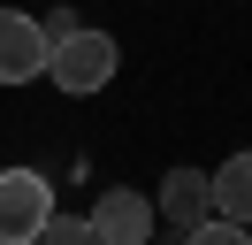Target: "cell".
Returning a JSON list of instances; mask_svg holds the SVG:
<instances>
[{"label": "cell", "instance_id": "8", "mask_svg": "<svg viewBox=\"0 0 252 245\" xmlns=\"http://www.w3.org/2000/svg\"><path fill=\"white\" fill-rule=\"evenodd\" d=\"M184 245H252L245 222H221V214H206L199 230H184Z\"/></svg>", "mask_w": 252, "mask_h": 245}, {"label": "cell", "instance_id": "6", "mask_svg": "<svg viewBox=\"0 0 252 245\" xmlns=\"http://www.w3.org/2000/svg\"><path fill=\"white\" fill-rule=\"evenodd\" d=\"M206 192H214L221 222H245L252 230V153H229L221 168H206Z\"/></svg>", "mask_w": 252, "mask_h": 245}, {"label": "cell", "instance_id": "9", "mask_svg": "<svg viewBox=\"0 0 252 245\" xmlns=\"http://www.w3.org/2000/svg\"><path fill=\"white\" fill-rule=\"evenodd\" d=\"M69 31H77V15H69V8H46V46H54V39H69Z\"/></svg>", "mask_w": 252, "mask_h": 245}, {"label": "cell", "instance_id": "4", "mask_svg": "<svg viewBox=\"0 0 252 245\" xmlns=\"http://www.w3.org/2000/svg\"><path fill=\"white\" fill-rule=\"evenodd\" d=\"M46 77V23L31 8H0V84Z\"/></svg>", "mask_w": 252, "mask_h": 245}, {"label": "cell", "instance_id": "3", "mask_svg": "<svg viewBox=\"0 0 252 245\" xmlns=\"http://www.w3.org/2000/svg\"><path fill=\"white\" fill-rule=\"evenodd\" d=\"M84 222H92V238H99V245H145L160 214H153V199H145V192L107 184V192L92 199V214H84Z\"/></svg>", "mask_w": 252, "mask_h": 245}, {"label": "cell", "instance_id": "5", "mask_svg": "<svg viewBox=\"0 0 252 245\" xmlns=\"http://www.w3.org/2000/svg\"><path fill=\"white\" fill-rule=\"evenodd\" d=\"M168 214V230H199L206 214H214V192H206V168H168V184H160V207Z\"/></svg>", "mask_w": 252, "mask_h": 245}, {"label": "cell", "instance_id": "2", "mask_svg": "<svg viewBox=\"0 0 252 245\" xmlns=\"http://www.w3.org/2000/svg\"><path fill=\"white\" fill-rule=\"evenodd\" d=\"M54 214V184L38 168H0V245H38Z\"/></svg>", "mask_w": 252, "mask_h": 245}, {"label": "cell", "instance_id": "1", "mask_svg": "<svg viewBox=\"0 0 252 245\" xmlns=\"http://www.w3.org/2000/svg\"><path fill=\"white\" fill-rule=\"evenodd\" d=\"M115 61H123V46L107 39V31H69V39H54L46 46V77L69 92V100H92V92H107V77H115Z\"/></svg>", "mask_w": 252, "mask_h": 245}, {"label": "cell", "instance_id": "7", "mask_svg": "<svg viewBox=\"0 0 252 245\" xmlns=\"http://www.w3.org/2000/svg\"><path fill=\"white\" fill-rule=\"evenodd\" d=\"M38 245H99V238H92V222H84V214H46Z\"/></svg>", "mask_w": 252, "mask_h": 245}]
</instances>
